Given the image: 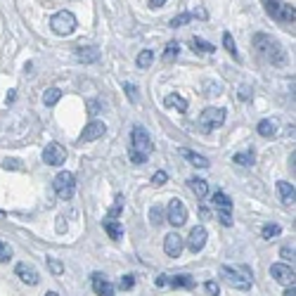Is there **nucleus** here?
Listing matches in <instances>:
<instances>
[{
    "instance_id": "nucleus-35",
    "label": "nucleus",
    "mask_w": 296,
    "mask_h": 296,
    "mask_svg": "<svg viewBox=\"0 0 296 296\" xmlns=\"http://www.w3.org/2000/svg\"><path fill=\"white\" fill-rule=\"evenodd\" d=\"M261 235H263L265 239H270V237H277V235H280V225H275V223H268V225H263Z\"/></svg>"
},
{
    "instance_id": "nucleus-29",
    "label": "nucleus",
    "mask_w": 296,
    "mask_h": 296,
    "mask_svg": "<svg viewBox=\"0 0 296 296\" xmlns=\"http://www.w3.org/2000/svg\"><path fill=\"white\" fill-rule=\"evenodd\" d=\"M263 5H265V12L270 14V17H280V10H282V2L280 0H263Z\"/></svg>"
},
{
    "instance_id": "nucleus-46",
    "label": "nucleus",
    "mask_w": 296,
    "mask_h": 296,
    "mask_svg": "<svg viewBox=\"0 0 296 296\" xmlns=\"http://www.w3.org/2000/svg\"><path fill=\"white\" fill-rule=\"evenodd\" d=\"M97 112H100V102H97V100H90V102H88V114L95 117Z\"/></svg>"
},
{
    "instance_id": "nucleus-37",
    "label": "nucleus",
    "mask_w": 296,
    "mask_h": 296,
    "mask_svg": "<svg viewBox=\"0 0 296 296\" xmlns=\"http://www.w3.org/2000/svg\"><path fill=\"white\" fill-rule=\"evenodd\" d=\"M133 287H135V277L133 275L121 277V282H118V289H121V292H128V289H133Z\"/></svg>"
},
{
    "instance_id": "nucleus-18",
    "label": "nucleus",
    "mask_w": 296,
    "mask_h": 296,
    "mask_svg": "<svg viewBox=\"0 0 296 296\" xmlns=\"http://www.w3.org/2000/svg\"><path fill=\"white\" fill-rule=\"evenodd\" d=\"M164 102H166V107H169V109H176L178 114H185V112H187V100H185L182 95H178V93H171V95H166V100H164Z\"/></svg>"
},
{
    "instance_id": "nucleus-49",
    "label": "nucleus",
    "mask_w": 296,
    "mask_h": 296,
    "mask_svg": "<svg viewBox=\"0 0 296 296\" xmlns=\"http://www.w3.org/2000/svg\"><path fill=\"white\" fill-rule=\"evenodd\" d=\"M192 17H199V19H209V14H206V10H204V7H197V10L192 12Z\"/></svg>"
},
{
    "instance_id": "nucleus-23",
    "label": "nucleus",
    "mask_w": 296,
    "mask_h": 296,
    "mask_svg": "<svg viewBox=\"0 0 296 296\" xmlns=\"http://www.w3.org/2000/svg\"><path fill=\"white\" fill-rule=\"evenodd\" d=\"M235 164H239V166H254V161H256V154H254V149H246V152H237L233 157Z\"/></svg>"
},
{
    "instance_id": "nucleus-38",
    "label": "nucleus",
    "mask_w": 296,
    "mask_h": 296,
    "mask_svg": "<svg viewBox=\"0 0 296 296\" xmlns=\"http://www.w3.org/2000/svg\"><path fill=\"white\" fill-rule=\"evenodd\" d=\"M123 90H126V95L130 102H138V88L133 83H123Z\"/></svg>"
},
{
    "instance_id": "nucleus-15",
    "label": "nucleus",
    "mask_w": 296,
    "mask_h": 296,
    "mask_svg": "<svg viewBox=\"0 0 296 296\" xmlns=\"http://www.w3.org/2000/svg\"><path fill=\"white\" fill-rule=\"evenodd\" d=\"M78 62H83V64H93L100 59V50H97L95 45H88V48H78L74 55Z\"/></svg>"
},
{
    "instance_id": "nucleus-11",
    "label": "nucleus",
    "mask_w": 296,
    "mask_h": 296,
    "mask_svg": "<svg viewBox=\"0 0 296 296\" xmlns=\"http://www.w3.org/2000/svg\"><path fill=\"white\" fill-rule=\"evenodd\" d=\"M17 277H19L24 285H29V287H36L38 282H41V275H38V270L33 268L31 263H17Z\"/></svg>"
},
{
    "instance_id": "nucleus-50",
    "label": "nucleus",
    "mask_w": 296,
    "mask_h": 296,
    "mask_svg": "<svg viewBox=\"0 0 296 296\" xmlns=\"http://www.w3.org/2000/svg\"><path fill=\"white\" fill-rule=\"evenodd\" d=\"M166 285H169V277H166V275H159L157 277V287H166Z\"/></svg>"
},
{
    "instance_id": "nucleus-19",
    "label": "nucleus",
    "mask_w": 296,
    "mask_h": 296,
    "mask_svg": "<svg viewBox=\"0 0 296 296\" xmlns=\"http://www.w3.org/2000/svg\"><path fill=\"white\" fill-rule=\"evenodd\" d=\"M102 228L107 230V235H109L112 239H121V237H123V225H121L117 218H105V221H102Z\"/></svg>"
},
{
    "instance_id": "nucleus-1",
    "label": "nucleus",
    "mask_w": 296,
    "mask_h": 296,
    "mask_svg": "<svg viewBox=\"0 0 296 296\" xmlns=\"http://www.w3.org/2000/svg\"><path fill=\"white\" fill-rule=\"evenodd\" d=\"M254 48L261 53L263 59H268V62L275 64V66H282L287 62V53L282 50V45L277 41H273L270 36H265V33H256L254 36Z\"/></svg>"
},
{
    "instance_id": "nucleus-32",
    "label": "nucleus",
    "mask_w": 296,
    "mask_h": 296,
    "mask_svg": "<svg viewBox=\"0 0 296 296\" xmlns=\"http://www.w3.org/2000/svg\"><path fill=\"white\" fill-rule=\"evenodd\" d=\"M223 45H225V50L233 55L235 59H239V55H237V45H235V41H233V36H230V33H223Z\"/></svg>"
},
{
    "instance_id": "nucleus-47",
    "label": "nucleus",
    "mask_w": 296,
    "mask_h": 296,
    "mask_svg": "<svg viewBox=\"0 0 296 296\" xmlns=\"http://www.w3.org/2000/svg\"><path fill=\"white\" fill-rule=\"evenodd\" d=\"M218 218H221V223L225 225V228H230V225H233V216H230V213L218 211Z\"/></svg>"
},
{
    "instance_id": "nucleus-17",
    "label": "nucleus",
    "mask_w": 296,
    "mask_h": 296,
    "mask_svg": "<svg viewBox=\"0 0 296 296\" xmlns=\"http://www.w3.org/2000/svg\"><path fill=\"white\" fill-rule=\"evenodd\" d=\"M180 154L187 159L192 166H197V169H209V166H211V164H209V159L204 157V154H197V152H192V149H187V147L180 149Z\"/></svg>"
},
{
    "instance_id": "nucleus-33",
    "label": "nucleus",
    "mask_w": 296,
    "mask_h": 296,
    "mask_svg": "<svg viewBox=\"0 0 296 296\" xmlns=\"http://www.w3.org/2000/svg\"><path fill=\"white\" fill-rule=\"evenodd\" d=\"M121 211H123V197L118 194L117 199H114V206H112L109 213H107V218H117V216H121Z\"/></svg>"
},
{
    "instance_id": "nucleus-20",
    "label": "nucleus",
    "mask_w": 296,
    "mask_h": 296,
    "mask_svg": "<svg viewBox=\"0 0 296 296\" xmlns=\"http://www.w3.org/2000/svg\"><path fill=\"white\" fill-rule=\"evenodd\" d=\"M213 206H216V211H223V213L233 211V201H230V197H228L225 192H221V190L213 194Z\"/></svg>"
},
{
    "instance_id": "nucleus-43",
    "label": "nucleus",
    "mask_w": 296,
    "mask_h": 296,
    "mask_svg": "<svg viewBox=\"0 0 296 296\" xmlns=\"http://www.w3.org/2000/svg\"><path fill=\"white\" fill-rule=\"evenodd\" d=\"M169 180V176H166V171H157L154 176H152V185H164Z\"/></svg>"
},
{
    "instance_id": "nucleus-31",
    "label": "nucleus",
    "mask_w": 296,
    "mask_h": 296,
    "mask_svg": "<svg viewBox=\"0 0 296 296\" xmlns=\"http://www.w3.org/2000/svg\"><path fill=\"white\" fill-rule=\"evenodd\" d=\"M192 19H194V17H192V12H182V14H178V17H173V19H171V26H173V29H178V26L190 24Z\"/></svg>"
},
{
    "instance_id": "nucleus-22",
    "label": "nucleus",
    "mask_w": 296,
    "mask_h": 296,
    "mask_svg": "<svg viewBox=\"0 0 296 296\" xmlns=\"http://www.w3.org/2000/svg\"><path fill=\"white\" fill-rule=\"evenodd\" d=\"M277 192H280V197H282L285 204H294V185H292V182L280 180V182H277Z\"/></svg>"
},
{
    "instance_id": "nucleus-54",
    "label": "nucleus",
    "mask_w": 296,
    "mask_h": 296,
    "mask_svg": "<svg viewBox=\"0 0 296 296\" xmlns=\"http://www.w3.org/2000/svg\"><path fill=\"white\" fill-rule=\"evenodd\" d=\"M45 296H59V294H55V292H48V294H45Z\"/></svg>"
},
{
    "instance_id": "nucleus-2",
    "label": "nucleus",
    "mask_w": 296,
    "mask_h": 296,
    "mask_svg": "<svg viewBox=\"0 0 296 296\" xmlns=\"http://www.w3.org/2000/svg\"><path fill=\"white\" fill-rule=\"evenodd\" d=\"M50 29H53L57 36H71V33L76 31V17H74V12L59 10L57 14H53V19H50Z\"/></svg>"
},
{
    "instance_id": "nucleus-27",
    "label": "nucleus",
    "mask_w": 296,
    "mask_h": 296,
    "mask_svg": "<svg viewBox=\"0 0 296 296\" xmlns=\"http://www.w3.org/2000/svg\"><path fill=\"white\" fill-rule=\"evenodd\" d=\"M178 55H180V43L171 41L169 45H166V50H164V59H166V62H173V59H178Z\"/></svg>"
},
{
    "instance_id": "nucleus-45",
    "label": "nucleus",
    "mask_w": 296,
    "mask_h": 296,
    "mask_svg": "<svg viewBox=\"0 0 296 296\" xmlns=\"http://www.w3.org/2000/svg\"><path fill=\"white\" fill-rule=\"evenodd\" d=\"M204 85L209 88V90H206V95H221V93H223V90H221V83H216V85H213L211 81H206Z\"/></svg>"
},
{
    "instance_id": "nucleus-28",
    "label": "nucleus",
    "mask_w": 296,
    "mask_h": 296,
    "mask_svg": "<svg viewBox=\"0 0 296 296\" xmlns=\"http://www.w3.org/2000/svg\"><path fill=\"white\" fill-rule=\"evenodd\" d=\"M152 62H154V53H152V50H142V53L138 55V59H135V64H138L140 69H147Z\"/></svg>"
},
{
    "instance_id": "nucleus-36",
    "label": "nucleus",
    "mask_w": 296,
    "mask_h": 296,
    "mask_svg": "<svg viewBox=\"0 0 296 296\" xmlns=\"http://www.w3.org/2000/svg\"><path fill=\"white\" fill-rule=\"evenodd\" d=\"M12 258V246L7 242H0V263H7Z\"/></svg>"
},
{
    "instance_id": "nucleus-12",
    "label": "nucleus",
    "mask_w": 296,
    "mask_h": 296,
    "mask_svg": "<svg viewBox=\"0 0 296 296\" xmlns=\"http://www.w3.org/2000/svg\"><path fill=\"white\" fill-rule=\"evenodd\" d=\"M105 133H107V126L102 123V121H90V123L83 128V133H81L78 142H93V140L102 138Z\"/></svg>"
},
{
    "instance_id": "nucleus-16",
    "label": "nucleus",
    "mask_w": 296,
    "mask_h": 296,
    "mask_svg": "<svg viewBox=\"0 0 296 296\" xmlns=\"http://www.w3.org/2000/svg\"><path fill=\"white\" fill-rule=\"evenodd\" d=\"M277 128H280V123H277L275 118H263V121H258L256 130H258V135H261V138H275Z\"/></svg>"
},
{
    "instance_id": "nucleus-42",
    "label": "nucleus",
    "mask_w": 296,
    "mask_h": 296,
    "mask_svg": "<svg viewBox=\"0 0 296 296\" xmlns=\"http://www.w3.org/2000/svg\"><path fill=\"white\" fill-rule=\"evenodd\" d=\"M130 161H133V164H145V161H147V154H142L138 149H130Z\"/></svg>"
},
{
    "instance_id": "nucleus-5",
    "label": "nucleus",
    "mask_w": 296,
    "mask_h": 296,
    "mask_svg": "<svg viewBox=\"0 0 296 296\" xmlns=\"http://www.w3.org/2000/svg\"><path fill=\"white\" fill-rule=\"evenodd\" d=\"M221 277L230 287L239 289V292H249V289H251V277L242 275L239 270H235V268H230V265H221Z\"/></svg>"
},
{
    "instance_id": "nucleus-10",
    "label": "nucleus",
    "mask_w": 296,
    "mask_h": 296,
    "mask_svg": "<svg viewBox=\"0 0 296 296\" xmlns=\"http://www.w3.org/2000/svg\"><path fill=\"white\" fill-rule=\"evenodd\" d=\"M182 249H185V239H182L178 233H169L164 237V251H166L171 258H178V256L182 254Z\"/></svg>"
},
{
    "instance_id": "nucleus-34",
    "label": "nucleus",
    "mask_w": 296,
    "mask_h": 296,
    "mask_svg": "<svg viewBox=\"0 0 296 296\" xmlns=\"http://www.w3.org/2000/svg\"><path fill=\"white\" fill-rule=\"evenodd\" d=\"M280 17L294 24V19H296V7H294V5H282V10H280Z\"/></svg>"
},
{
    "instance_id": "nucleus-26",
    "label": "nucleus",
    "mask_w": 296,
    "mask_h": 296,
    "mask_svg": "<svg viewBox=\"0 0 296 296\" xmlns=\"http://www.w3.org/2000/svg\"><path fill=\"white\" fill-rule=\"evenodd\" d=\"M59 97H62V90H59V88H48L45 95H43V102H45V107H55L59 102Z\"/></svg>"
},
{
    "instance_id": "nucleus-41",
    "label": "nucleus",
    "mask_w": 296,
    "mask_h": 296,
    "mask_svg": "<svg viewBox=\"0 0 296 296\" xmlns=\"http://www.w3.org/2000/svg\"><path fill=\"white\" fill-rule=\"evenodd\" d=\"M206 294H209V296H218V294H221V285H218V282H213V280H209V282H206Z\"/></svg>"
},
{
    "instance_id": "nucleus-6",
    "label": "nucleus",
    "mask_w": 296,
    "mask_h": 296,
    "mask_svg": "<svg viewBox=\"0 0 296 296\" xmlns=\"http://www.w3.org/2000/svg\"><path fill=\"white\" fill-rule=\"evenodd\" d=\"M166 221H169V225H173V228H180V225L187 223V206H185V201H180V199H171L169 201Z\"/></svg>"
},
{
    "instance_id": "nucleus-8",
    "label": "nucleus",
    "mask_w": 296,
    "mask_h": 296,
    "mask_svg": "<svg viewBox=\"0 0 296 296\" xmlns=\"http://www.w3.org/2000/svg\"><path fill=\"white\" fill-rule=\"evenodd\" d=\"M133 149H138V152H142V154H149L152 152V138H149V133H147V128H142V126H135L133 128Z\"/></svg>"
},
{
    "instance_id": "nucleus-13",
    "label": "nucleus",
    "mask_w": 296,
    "mask_h": 296,
    "mask_svg": "<svg viewBox=\"0 0 296 296\" xmlns=\"http://www.w3.org/2000/svg\"><path fill=\"white\" fill-rule=\"evenodd\" d=\"M270 275L275 277L280 285H294V268H289L287 263H275L270 268Z\"/></svg>"
},
{
    "instance_id": "nucleus-9",
    "label": "nucleus",
    "mask_w": 296,
    "mask_h": 296,
    "mask_svg": "<svg viewBox=\"0 0 296 296\" xmlns=\"http://www.w3.org/2000/svg\"><path fill=\"white\" fill-rule=\"evenodd\" d=\"M206 237H209V233H206V228H204V225L192 228L190 237H187V249H190L192 254H199L201 249H204V244H206Z\"/></svg>"
},
{
    "instance_id": "nucleus-51",
    "label": "nucleus",
    "mask_w": 296,
    "mask_h": 296,
    "mask_svg": "<svg viewBox=\"0 0 296 296\" xmlns=\"http://www.w3.org/2000/svg\"><path fill=\"white\" fill-rule=\"evenodd\" d=\"M66 230V223H64V218H57V233H64Z\"/></svg>"
},
{
    "instance_id": "nucleus-39",
    "label": "nucleus",
    "mask_w": 296,
    "mask_h": 296,
    "mask_svg": "<svg viewBox=\"0 0 296 296\" xmlns=\"http://www.w3.org/2000/svg\"><path fill=\"white\" fill-rule=\"evenodd\" d=\"M48 265H50V273H55V275H62L64 273V265L57 258H48Z\"/></svg>"
},
{
    "instance_id": "nucleus-40",
    "label": "nucleus",
    "mask_w": 296,
    "mask_h": 296,
    "mask_svg": "<svg viewBox=\"0 0 296 296\" xmlns=\"http://www.w3.org/2000/svg\"><path fill=\"white\" fill-rule=\"evenodd\" d=\"M280 256H282V261H294V258H296L294 246H282V251H280Z\"/></svg>"
},
{
    "instance_id": "nucleus-24",
    "label": "nucleus",
    "mask_w": 296,
    "mask_h": 296,
    "mask_svg": "<svg viewBox=\"0 0 296 296\" xmlns=\"http://www.w3.org/2000/svg\"><path fill=\"white\" fill-rule=\"evenodd\" d=\"M171 287H176V289H192L194 287V280H192L190 275H176L169 280Z\"/></svg>"
},
{
    "instance_id": "nucleus-48",
    "label": "nucleus",
    "mask_w": 296,
    "mask_h": 296,
    "mask_svg": "<svg viewBox=\"0 0 296 296\" xmlns=\"http://www.w3.org/2000/svg\"><path fill=\"white\" fill-rule=\"evenodd\" d=\"M239 97H242V100H249V97H251V88H249V85H242V88H239Z\"/></svg>"
},
{
    "instance_id": "nucleus-53",
    "label": "nucleus",
    "mask_w": 296,
    "mask_h": 296,
    "mask_svg": "<svg viewBox=\"0 0 296 296\" xmlns=\"http://www.w3.org/2000/svg\"><path fill=\"white\" fill-rule=\"evenodd\" d=\"M149 5L152 7H161V5H166V0H149Z\"/></svg>"
},
{
    "instance_id": "nucleus-44",
    "label": "nucleus",
    "mask_w": 296,
    "mask_h": 296,
    "mask_svg": "<svg viewBox=\"0 0 296 296\" xmlns=\"http://www.w3.org/2000/svg\"><path fill=\"white\" fill-rule=\"evenodd\" d=\"M2 166H5V169H10V171H19L21 169V161H19V159H5V161H2Z\"/></svg>"
},
{
    "instance_id": "nucleus-52",
    "label": "nucleus",
    "mask_w": 296,
    "mask_h": 296,
    "mask_svg": "<svg viewBox=\"0 0 296 296\" xmlns=\"http://www.w3.org/2000/svg\"><path fill=\"white\" fill-rule=\"evenodd\" d=\"M285 296H296V289H294V285H289L285 289Z\"/></svg>"
},
{
    "instance_id": "nucleus-7",
    "label": "nucleus",
    "mask_w": 296,
    "mask_h": 296,
    "mask_svg": "<svg viewBox=\"0 0 296 296\" xmlns=\"http://www.w3.org/2000/svg\"><path fill=\"white\" fill-rule=\"evenodd\" d=\"M43 161L48 166H62L64 161H66V149L59 142H50L48 147L43 149Z\"/></svg>"
},
{
    "instance_id": "nucleus-3",
    "label": "nucleus",
    "mask_w": 296,
    "mask_h": 296,
    "mask_svg": "<svg viewBox=\"0 0 296 296\" xmlns=\"http://www.w3.org/2000/svg\"><path fill=\"white\" fill-rule=\"evenodd\" d=\"M225 123V109L223 107H209L199 114V128L204 133H211Z\"/></svg>"
},
{
    "instance_id": "nucleus-4",
    "label": "nucleus",
    "mask_w": 296,
    "mask_h": 296,
    "mask_svg": "<svg viewBox=\"0 0 296 296\" xmlns=\"http://www.w3.org/2000/svg\"><path fill=\"white\" fill-rule=\"evenodd\" d=\"M55 192H57V197L64 199V201L71 199L74 192H76L74 173H69V171H59V173L55 176Z\"/></svg>"
},
{
    "instance_id": "nucleus-14",
    "label": "nucleus",
    "mask_w": 296,
    "mask_h": 296,
    "mask_svg": "<svg viewBox=\"0 0 296 296\" xmlns=\"http://www.w3.org/2000/svg\"><path fill=\"white\" fill-rule=\"evenodd\" d=\"M93 289H95L97 296H114L112 282H109L105 275H100V273H93Z\"/></svg>"
},
{
    "instance_id": "nucleus-25",
    "label": "nucleus",
    "mask_w": 296,
    "mask_h": 296,
    "mask_svg": "<svg viewBox=\"0 0 296 296\" xmlns=\"http://www.w3.org/2000/svg\"><path fill=\"white\" fill-rule=\"evenodd\" d=\"M190 48H192V50H194V53H206V55L216 53V48H213L211 43L201 41V38H192V41H190Z\"/></svg>"
},
{
    "instance_id": "nucleus-21",
    "label": "nucleus",
    "mask_w": 296,
    "mask_h": 296,
    "mask_svg": "<svg viewBox=\"0 0 296 296\" xmlns=\"http://www.w3.org/2000/svg\"><path fill=\"white\" fill-rule=\"evenodd\" d=\"M187 185H190V190L194 192V197H197V199H204V197L209 194V185H206V180L190 178V180H187Z\"/></svg>"
},
{
    "instance_id": "nucleus-30",
    "label": "nucleus",
    "mask_w": 296,
    "mask_h": 296,
    "mask_svg": "<svg viewBox=\"0 0 296 296\" xmlns=\"http://www.w3.org/2000/svg\"><path fill=\"white\" fill-rule=\"evenodd\" d=\"M164 216H166V213H164L161 206H152V209H149V223H152V225H161V223H164Z\"/></svg>"
}]
</instances>
